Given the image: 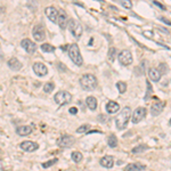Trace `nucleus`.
Wrapping results in <instances>:
<instances>
[{"mask_svg":"<svg viewBox=\"0 0 171 171\" xmlns=\"http://www.w3.org/2000/svg\"><path fill=\"white\" fill-rule=\"evenodd\" d=\"M152 92H153V88H152V84L147 80V92H146V96H145V100H147L150 97H151Z\"/></svg>","mask_w":171,"mask_h":171,"instance_id":"nucleus-31","label":"nucleus"},{"mask_svg":"<svg viewBox=\"0 0 171 171\" xmlns=\"http://www.w3.org/2000/svg\"><path fill=\"white\" fill-rule=\"evenodd\" d=\"M16 132L20 136H29L32 132V128L30 126H22L16 129Z\"/></svg>","mask_w":171,"mask_h":171,"instance_id":"nucleus-21","label":"nucleus"},{"mask_svg":"<svg viewBox=\"0 0 171 171\" xmlns=\"http://www.w3.org/2000/svg\"><path fill=\"white\" fill-rule=\"evenodd\" d=\"M121 6L124 8H127V9H130L132 7V4L131 1H129V0H124V1H121Z\"/></svg>","mask_w":171,"mask_h":171,"instance_id":"nucleus-33","label":"nucleus"},{"mask_svg":"<svg viewBox=\"0 0 171 171\" xmlns=\"http://www.w3.org/2000/svg\"><path fill=\"white\" fill-rule=\"evenodd\" d=\"M97 84H98V81L94 74H84L80 78V86L84 88V90L91 91V90L96 89Z\"/></svg>","mask_w":171,"mask_h":171,"instance_id":"nucleus-1","label":"nucleus"},{"mask_svg":"<svg viewBox=\"0 0 171 171\" xmlns=\"http://www.w3.org/2000/svg\"><path fill=\"white\" fill-rule=\"evenodd\" d=\"M7 64L8 66H9V68H12L13 71H18V70L22 68V63L16 57H12L10 60H8Z\"/></svg>","mask_w":171,"mask_h":171,"instance_id":"nucleus-17","label":"nucleus"},{"mask_svg":"<svg viewBox=\"0 0 171 171\" xmlns=\"http://www.w3.org/2000/svg\"><path fill=\"white\" fill-rule=\"evenodd\" d=\"M55 163H57V159L49 160V161H47V162H44V163L41 164V165H42V168H45V169H48V168H50L52 165H54Z\"/></svg>","mask_w":171,"mask_h":171,"instance_id":"nucleus-30","label":"nucleus"},{"mask_svg":"<svg viewBox=\"0 0 171 171\" xmlns=\"http://www.w3.org/2000/svg\"><path fill=\"white\" fill-rule=\"evenodd\" d=\"M131 110H130V107H128V106H126V107L122 108V111H121V113H120L119 115L116 116L115 119V124L116 127H118V129H124V128L127 127L128 122H129V120H130V114H131Z\"/></svg>","mask_w":171,"mask_h":171,"instance_id":"nucleus-2","label":"nucleus"},{"mask_svg":"<svg viewBox=\"0 0 171 171\" xmlns=\"http://www.w3.org/2000/svg\"><path fill=\"white\" fill-rule=\"evenodd\" d=\"M115 52H116V49L114 47H111L110 48V50H108V60L110 62H114V58H115Z\"/></svg>","mask_w":171,"mask_h":171,"instance_id":"nucleus-28","label":"nucleus"},{"mask_svg":"<svg viewBox=\"0 0 171 171\" xmlns=\"http://www.w3.org/2000/svg\"><path fill=\"white\" fill-rule=\"evenodd\" d=\"M90 128V126L89 124H84V126H81V127H79L78 129H76V132L78 134H82V132H86Z\"/></svg>","mask_w":171,"mask_h":171,"instance_id":"nucleus-32","label":"nucleus"},{"mask_svg":"<svg viewBox=\"0 0 171 171\" xmlns=\"http://www.w3.org/2000/svg\"><path fill=\"white\" fill-rule=\"evenodd\" d=\"M100 164L103 165L104 168H107V169H111L113 165H114V159L113 156L111 155H106L100 159Z\"/></svg>","mask_w":171,"mask_h":171,"instance_id":"nucleus-16","label":"nucleus"},{"mask_svg":"<svg viewBox=\"0 0 171 171\" xmlns=\"http://www.w3.org/2000/svg\"><path fill=\"white\" fill-rule=\"evenodd\" d=\"M32 34H33V38L37 41H44L45 38H46V33H45L42 25H36L34 29H33V31H32Z\"/></svg>","mask_w":171,"mask_h":171,"instance_id":"nucleus-10","label":"nucleus"},{"mask_svg":"<svg viewBox=\"0 0 171 171\" xmlns=\"http://www.w3.org/2000/svg\"><path fill=\"white\" fill-rule=\"evenodd\" d=\"M56 23L60 25V29H66L68 26V16L63 10H58V15H57V22Z\"/></svg>","mask_w":171,"mask_h":171,"instance_id":"nucleus-14","label":"nucleus"},{"mask_svg":"<svg viewBox=\"0 0 171 171\" xmlns=\"http://www.w3.org/2000/svg\"><path fill=\"white\" fill-rule=\"evenodd\" d=\"M68 29H70L71 33L76 40H79L81 38V36H82V33H84L82 25L76 20H70V22H68Z\"/></svg>","mask_w":171,"mask_h":171,"instance_id":"nucleus-4","label":"nucleus"},{"mask_svg":"<svg viewBox=\"0 0 171 171\" xmlns=\"http://www.w3.org/2000/svg\"><path fill=\"white\" fill-rule=\"evenodd\" d=\"M106 111H107L108 114H115L116 112L120 111V105L115 102L111 100L106 104Z\"/></svg>","mask_w":171,"mask_h":171,"instance_id":"nucleus-18","label":"nucleus"},{"mask_svg":"<svg viewBox=\"0 0 171 171\" xmlns=\"http://www.w3.org/2000/svg\"><path fill=\"white\" fill-rule=\"evenodd\" d=\"M157 70H159V72L161 74L168 72V68H165V64H160V68H157Z\"/></svg>","mask_w":171,"mask_h":171,"instance_id":"nucleus-34","label":"nucleus"},{"mask_svg":"<svg viewBox=\"0 0 171 171\" xmlns=\"http://www.w3.org/2000/svg\"><path fill=\"white\" fill-rule=\"evenodd\" d=\"M119 62L120 64H122L124 66H128V65H130L132 63V55L130 50H128V49H124L122 52L119 54Z\"/></svg>","mask_w":171,"mask_h":171,"instance_id":"nucleus-7","label":"nucleus"},{"mask_svg":"<svg viewBox=\"0 0 171 171\" xmlns=\"http://www.w3.org/2000/svg\"><path fill=\"white\" fill-rule=\"evenodd\" d=\"M54 99H55V102L58 104L60 106H62V105H65V104H68L71 102L72 95L68 91H60L55 95Z\"/></svg>","mask_w":171,"mask_h":171,"instance_id":"nucleus-5","label":"nucleus"},{"mask_svg":"<svg viewBox=\"0 0 171 171\" xmlns=\"http://www.w3.org/2000/svg\"><path fill=\"white\" fill-rule=\"evenodd\" d=\"M68 55H70V58L72 60V62L78 65V66H81L84 64V60H82V56H81V52H80V49L78 47L76 44H72L68 48Z\"/></svg>","mask_w":171,"mask_h":171,"instance_id":"nucleus-3","label":"nucleus"},{"mask_svg":"<svg viewBox=\"0 0 171 171\" xmlns=\"http://www.w3.org/2000/svg\"><path fill=\"white\" fill-rule=\"evenodd\" d=\"M145 169H146V165L140 164V163H130L124 168V170L126 171H143V170H145Z\"/></svg>","mask_w":171,"mask_h":171,"instance_id":"nucleus-20","label":"nucleus"},{"mask_svg":"<svg viewBox=\"0 0 171 171\" xmlns=\"http://www.w3.org/2000/svg\"><path fill=\"white\" fill-rule=\"evenodd\" d=\"M68 112H70L71 114H76V113H78V108H76V107H71L70 110H68Z\"/></svg>","mask_w":171,"mask_h":171,"instance_id":"nucleus-36","label":"nucleus"},{"mask_svg":"<svg viewBox=\"0 0 171 171\" xmlns=\"http://www.w3.org/2000/svg\"><path fill=\"white\" fill-rule=\"evenodd\" d=\"M107 144H108V146L112 148L116 147V146H118V138H116V136L115 135L110 136L107 139Z\"/></svg>","mask_w":171,"mask_h":171,"instance_id":"nucleus-23","label":"nucleus"},{"mask_svg":"<svg viewBox=\"0 0 171 171\" xmlns=\"http://www.w3.org/2000/svg\"><path fill=\"white\" fill-rule=\"evenodd\" d=\"M116 88H118V90H119L121 94H123V92H126V90H127V84H124V82H122V81H119V82L116 84Z\"/></svg>","mask_w":171,"mask_h":171,"instance_id":"nucleus-29","label":"nucleus"},{"mask_svg":"<svg viewBox=\"0 0 171 171\" xmlns=\"http://www.w3.org/2000/svg\"><path fill=\"white\" fill-rule=\"evenodd\" d=\"M45 13H46L47 17L50 21H52V23H56V22H57V15H58V10H57V9H56L54 6H49V7H47V8H46V10H45Z\"/></svg>","mask_w":171,"mask_h":171,"instance_id":"nucleus-13","label":"nucleus"},{"mask_svg":"<svg viewBox=\"0 0 171 171\" xmlns=\"http://www.w3.org/2000/svg\"><path fill=\"white\" fill-rule=\"evenodd\" d=\"M74 143H76V138L70 135H63L57 139V146H60L62 148L70 147Z\"/></svg>","mask_w":171,"mask_h":171,"instance_id":"nucleus-6","label":"nucleus"},{"mask_svg":"<svg viewBox=\"0 0 171 171\" xmlns=\"http://www.w3.org/2000/svg\"><path fill=\"white\" fill-rule=\"evenodd\" d=\"M98 120H99V122H106L108 120V118L106 115H99L98 116Z\"/></svg>","mask_w":171,"mask_h":171,"instance_id":"nucleus-35","label":"nucleus"},{"mask_svg":"<svg viewBox=\"0 0 171 171\" xmlns=\"http://www.w3.org/2000/svg\"><path fill=\"white\" fill-rule=\"evenodd\" d=\"M54 88H55V84H52V82H47V84L44 86V91L46 94H50V92L54 90Z\"/></svg>","mask_w":171,"mask_h":171,"instance_id":"nucleus-27","label":"nucleus"},{"mask_svg":"<svg viewBox=\"0 0 171 171\" xmlns=\"http://www.w3.org/2000/svg\"><path fill=\"white\" fill-rule=\"evenodd\" d=\"M161 76H162V74L160 73L157 68H150V71H148V76H150V79H151L152 81H154V82H159L160 80H161Z\"/></svg>","mask_w":171,"mask_h":171,"instance_id":"nucleus-19","label":"nucleus"},{"mask_svg":"<svg viewBox=\"0 0 171 171\" xmlns=\"http://www.w3.org/2000/svg\"><path fill=\"white\" fill-rule=\"evenodd\" d=\"M33 71H34V73L38 74L39 76H45L48 73V68L44 63L37 62V63L33 64Z\"/></svg>","mask_w":171,"mask_h":171,"instance_id":"nucleus-12","label":"nucleus"},{"mask_svg":"<svg viewBox=\"0 0 171 171\" xmlns=\"http://www.w3.org/2000/svg\"><path fill=\"white\" fill-rule=\"evenodd\" d=\"M41 50L45 52H55V47L49 44H44L41 46Z\"/></svg>","mask_w":171,"mask_h":171,"instance_id":"nucleus-26","label":"nucleus"},{"mask_svg":"<svg viewBox=\"0 0 171 171\" xmlns=\"http://www.w3.org/2000/svg\"><path fill=\"white\" fill-rule=\"evenodd\" d=\"M144 36H146V37H152V36H153V33H152L151 31H150V32L145 31V32H144Z\"/></svg>","mask_w":171,"mask_h":171,"instance_id":"nucleus-38","label":"nucleus"},{"mask_svg":"<svg viewBox=\"0 0 171 171\" xmlns=\"http://www.w3.org/2000/svg\"><path fill=\"white\" fill-rule=\"evenodd\" d=\"M86 103H87V106L90 108L91 111H95L96 108H97V99H96L94 96H89V97H87Z\"/></svg>","mask_w":171,"mask_h":171,"instance_id":"nucleus-22","label":"nucleus"},{"mask_svg":"<svg viewBox=\"0 0 171 171\" xmlns=\"http://www.w3.org/2000/svg\"><path fill=\"white\" fill-rule=\"evenodd\" d=\"M161 20L163 21L164 23H167L168 25H170V21H169V20H167V18H164V17H161Z\"/></svg>","mask_w":171,"mask_h":171,"instance_id":"nucleus-39","label":"nucleus"},{"mask_svg":"<svg viewBox=\"0 0 171 171\" xmlns=\"http://www.w3.org/2000/svg\"><path fill=\"white\" fill-rule=\"evenodd\" d=\"M82 159H84V156H82V154H81L80 152H73V153H72V160H73L76 163L81 162Z\"/></svg>","mask_w":171,"mask_h":171,"instance_id":"nucleus-25","label":"nucleus"},{"mask_svg":"<svg viewBox=\"0 0 171 171\" xmlns=\"http://www.w3.org/2000/svg\"><path fill=\"white\" fill-rule=\"evenodd\" d=\"M164 106H165V102H156V103H154L151 107L152 115L156 116L159 115V114H161V112L163 111Z\"/></svg>","mask_w":171,"mask_h":171,"instance_id":"nucleus-15","label":"nucleus"},{"mask_svg":"<svg viewBox=\"0 0 171 171\" xmlns=\"http://www.w3.org/2000/svg\"><path fill=\"white\" fill-rule=\"evenodd\" d=\"M21 150H23L24 152H34L37 151L38 148H39V145L34 142H30V140H26V142H23V143H21L20 145Z\"/></svg>","mask_w":171,"mask_h":171,"instance_id":"nucleus-11","label":"nucleus"},{"mask_svg":"<svg viewBox=\"0 0 171 171\" xmlns=\"http://www.w3.org/2000/svg\"><path fill=\"white\" fill-rule=\"evenodd\" d=\"M154 5H155V6H157V7H160V8H161V9H163V10H164V9H165V7H164L163 5H162V4H160V2H157V1H154Z\"/></svg>","mask_w":171,"mask_h":171,"instance_id":"nucleus-37","label":"nucleus"},{"mask_svg":"<svg viewBox=\"0 0 171 171\" xmlns=\"http://www.w3.org/2000/svg\"><path fill=\"white\" fill-rule=\"evenodd\" d=\"M146 108L145 107H137L134 111V114H132V122L135 124L139 123L140 121L145 118V115H146Z\"/></svg>","mask_w":171,"mask_h":171,"instance_id":"nucleus-8","label":"nucleus"},{"mask_svg":"<svg viewBox=\"0 0 171 171\" xmlns=\"http://www.w3.org/2000/svg\"><path fill=\"white\" fill-rule=\"evenodd\" d=\"M148 150V146L147 145H138V146H136V147L132 148V153L134 154H138V153H143V152L147 151Z\"/></svg>","mask_w":171,"mask_h":171,"instance_id":"nucleus-24","label":"nucleus"},{"mask_svg":"<svg viewBox=\"0 0 171 171\" xmlns=\"http://www.w3.org/2000/svg\"><path fill=\"white\" fill-rule=\"evenodd\" d=\"M21 46L24 48V50L29 54H33L37 50V45L30 39H23L21 41Z\"/></svg>","mask_w":171,"mask_h":171,"instance_id":"nucleus-9","label":"nucleus"}]
</instances>
